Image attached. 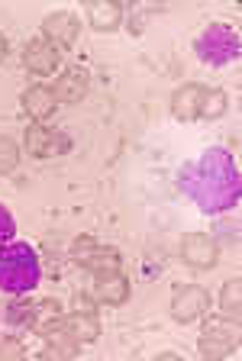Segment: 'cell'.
Here are the masks:
<instances>
[{"instance_id":"cell-1","label":"cell","mask_w":242,"mask_h":361,"mask_svg":"<svg viewBox=\"0 0 242 361\" xmlns=\"http://www.w3.org/2000/svg\"><path fill=\"white\" fill-rule=\"evenodd\" d=\"M178 188L204 213H226L239 207L242 197L239 165L226 149L213 145L178 171Z\"/></svg>"},{"instance_id":"cell-2","label":"cell","mask_w":242,"mask_h":361,"mask_svg":"<svg viewBox=\"0 0 242 361\" xmlns=\"http://www.w3.org/2000/svg\"><path fill=\"white\" fill-rule=\"evenodd\" d=\"M39 284V255L26 242L0 245V290L4 293H30Z\"/></svg>"},{"instance_id":"cell-3","label":"cell","mask_w":242,"mask_h":361,"mask_svg":"<svg viewBox=\"0 0 242 361\" xmlns=\"http://www.w3.org/2000/svg\"><path fill=\"white\" fill-rule=\"evenodd\" d=\"M197 55L210 65H229L239 59V32L229 23H210L197 36Z\"/></svg>"},{"instance_id":"cell-4","label":"cell","mask_w":242,"mask_h":361,"mask_svg":"<svg viewBox=\"0 0 242 361\" xmlns=\"http://www.w3.org/2000/svg\"><path fill=\"white\" fill-rule=\"evenodd\" d=\"M236 345H239V326L226 323V319H213V323H207L204 332H200V338H197V348H200V355H204L207 361L226 358Z\"/></svg>"},{"instance_id":"cell-5","label":"cell","mask_w":242,"mask_h":361,"mask_svg":"<svg viewBox=\"0 0 242 361\" xmlns=\"http://www.w3.org/2000/svg\"><path fill=\"white\" fill-rule=\"evenodd\" d=\"M71 255H75L78 264H84V268H91V271H116L120 268V252L110 245H100V242L91 239V235H81V239L71 245Z\"/></svg>"},{"instance_id":"cell-6","label":"cell","mask_w":242,"mask_h":361,"mask_svg":"<svg viewBox=\"0 0 242 361\" xmlns=\"http://www.w3.org/2000/svg\"><path fill=\"white\" fill-rule=\"evenodd\" d=\"M65 152H68V139H65L59 129H49V126H42V123L26 129V155H32L36 161L65 155Z\"/></svg>"},{"instance_id":"cell-7","label":"cell","mask_w":242,"mask_h":361,"mask_svg":"<svg viewBox=\"0 0 242 361\" xmlns=\"http://www.w3.org/2000/svg\"><path fill=\"white\" fill-rule=\"evenodd\" d=\"M207 310H210V293H207L204 287L188 284V287H181V290H174L171 316L178 323H194V319H200Z\"/></svg>"},{"instance_id":"cell-8","label":"cell","mask_w":242,"mask_h":361,"mask_svg":"<svg viewBox=\"0 0 242 361\" xmlns=\"http://www.w3.org/2000/svg\"><path fill=\"white\" fill-rule=\"evenodd\" d=\"M23 65L30 68L32 75H52L61 65V52L55 49L49 39H32L23 49Z\"/></svg>"},{"instance_id":"cell-9","label":"cell","mask_w":242,"mask_h":361,"mask_svg":"<svg viewBox=\"0 0 242 361\" xmlns=\"http://www.w3.org/2000/svg\"><path fill=\"white\" fill-rule=\"evenodd\" d=\"M181 258L190 264V268H200V271L213 268V264H217V258H219L217 242H213L210 235H200V233L184 235V242H181Z\"/></svg>"},{"instance_id":"cell-10","label":"cell","mask_w":242,"mask_h":361,"mask_svg":"<svg viewBox=\"0 0 242 361\" xmlns=\"http://www.w3.org/2000/svg\"><path fill=\"white\" fill-rule=\"evenodd\" d=\"M42 32L49 36V42H61V45H71L78 39V32H81V20H78L71 10H55V13H49L46 20H42Z\"/></svg>"},{"instance_id":"cell-11","label":"cell","mask_w":242,"mask_h":361,"mask_svg":"<svg viewBox=\"0 0 242 361\" xmlns=\"http://www.w3.org/2000/svg\"><path fill=\"white\" fill-rule=\"evenodd\" d=\"M91 297L97 303H110V307H116V303H126L129 281L123 278V274H116V271H97Z\"/></svg>"},{"instance_id":"cell-12","label":"cell","mask_w":242,"mask_h":361,"mask_svg":"<svg viewBox=\"0 0 242 361\" xmlns=\"http://www.w3.org/2000/svg\"><path fill=\"white\" fill-rule=\"evenodd\" d=\"M204 97H207L204 84H181L171 94V113L178 120H197L200 110H204Z\"/></svg>"},{"instance_id":"cell-13","label":"cell","mask_w":242,"mask_h":361,"mask_svg":"<svg viewBox=\"0 0 242 361\" xmlns=\"http://www.w3.org/2000/svg\"><path fill=\"white\" fill-rule=\"evenodd\" d=\"M61 336H68L71 342H94V338L100 336V326L97 319H94L91 313H84V310H78V313L71 316H61Z\"/></svg>"},{"instance_id":"cell-14","label":"cell","mask_w":242,"mask_h":361,"mask_svg":"<svg viewBox=\"0 0 242 361\" xmlns=\"http://www.w3.org/2000/svg\"><path fill=\"white\" fill-rule=\"evenodd\" d=\"M55 106H59V100H55V94L49 87H42V84H36V87H30L23 94V110L30 113L32 120H49L55 113Z\"/></svg>"},{"instance_id":"cell-15","label":"cell","mask_w":242,"mask_h":361,"mask_svg":"<svg viewBox=\"0 0 242 361\" xmlns=\"http://www.w3.org/2000/svg\"><path fill=\"white\" fill-rule=\"evenodd\" d=\"M52 94L59 104H78V100H84V94H87V75H84V71H65Z\"/></svg>"},{"instance_id":"cell-16","label":"cell","mask_w":242,"mask_h":361,"mask_svg":"<svg viewBox=\"0 0 242 361\" xmlns=\"http://www.w3.org/2000/svg\"><path fill=\"white\" fill-rule=\"evenodd\" d=\"M87 20H91L94 30L107 32V30H116V26H120L123 10L114 0H94V4H87Z\"/></svg>"},{"instance_id":"cell-17","label":"cell","mask_w":242,"mask_h":361,"mask_svg":"<svg viewBox=\"0 0 242 361\" xmlns=\"http://www.w3.org/2000/svg\"><path fill=\"white\" fill-rule=\"evenodd\" d=\"M219 313L226 316V319H233V323H239V316H242V281L239 278L223 284V293H219Z\"/></svg>"},{"instance_id":"cell-18","label":"cell","mask_w":242,"mask_h":361,"mask_svg":"<svg viewBox=\"0 0 242 361\" xmlns=\"http://www.w3.org/2000/svg\"><path fill=\"white\" fill-rule=\"evenodd\" d=\"M4 316H7L10 326H32L36 323V303H13Z\"/></svg>"},{"instance_id":"cell-19","label":"cell","mask_w":242,"mask_h":361,"mask_svg":"<svg viewBox=\"0 0 242 361\" xmlns=\"http://www.w3.org/2000/svg\"><path fill=\"white\" fill-rule=\"evenodd\" d=\"M16 165H20V145L7 135H0V174L13 171Z\"/></svg>"},{"instance_id":"cell-20","label":"cell","mask_w":242,"mask_h":361,"mask_svg":"<svg viewBox=\"0 0 242 361\" xmlns=\"http://www.w3.org/2000/svg\"><path fill=\"white\" fill-rule=\"evenodd\" d=\"M223 113H226V94H223V90L207 87V97H204V110H200V116L217 120V116H223Z\"/></svg>"},{"instance_id":"cell-21","label":"cell","mask_w":242,"mask_h":361,"mask_svg":"<svg viewBox=\"0 0 242 361\" xmlns=\"http://www.w3.org/2000/svg\"><path fill=\"white\" fill-rule=\"evenodd\" d=\"M23 355H26V348L20 338H13V336L0 338V361H16V358H23Z\"/></svg>"},{"instance_id":"cell-22","label":"cell","mask_w":242,"mask_h":361,"mask_svg":"<svg viewBox=\"0 0 242 361\" xmlns=\"http://www.w3.org/2000/svg\"><path fill=\"white\" fill-rule=\"evenodd\" d=\"M13 233H16L13 216H10L7 207H0V245H7V242H13Z\"/></svg>"},{"instance_id":"cell-23","label":"cell","mask_w":242,"mask_h":361,"mask_svg":"<svg viewBox=\"0 0 242 361\" xmlns=\"http://www.w3.org/2000/svg\"><path fill=\"white\" fill-rule=\"evenodd\" d=\"M4 55H7V39L0 36V61H4Z\"/></svg>"}]
</instances>
